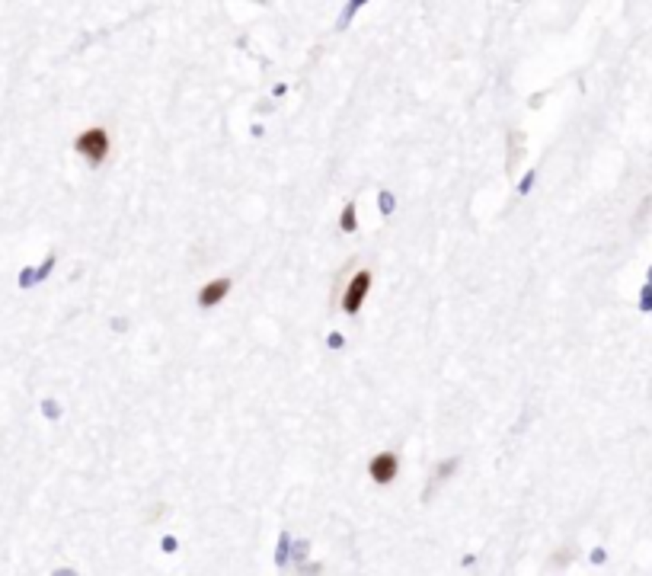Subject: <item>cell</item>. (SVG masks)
Masks as SVG:
<instances>
[{
	"label": "cell",
	"mask_w": 652,
	"mask_h": 576,
	"mask_svg": "<svg viewBox=\"0 0 652 576\" xmlns=\"http://www.w3.org/2000/svg\"><path fill=\"white\" fill-rule=\"evenodd\" d=\"M368 292H371V272L368 269L352 272V279L345 282L343 295H339V308H343L345 314H359L361 304H365V298H368Z\"/></svg>",
	"instance_id": "7a4b0ae2"
},
{
	"label": "cell",
	"mask_w": 652,
	"mask_h": 576,
	"mask_svg": "<svg viewBox=\"0 0 652 576\" xmlns=\"http://www.w3.org/2000/svg\"><path fill=\"white\" fill-rule=\"evenodd\" d=\"M55 576H74V573H67V570H61V573H55Z\"/></svg>",
	"instance_id": "8992f818"
},
{
	"label": "cell",
	"mask_w": 652,
	"mask_h": 576,
	"mask_svg": "<svg viewBox=\"0 0 652 576\" xmlns=\"http://www.w3.org/2000/svg\"><path fill=\"white\" fill-rule=\"evenodd\" d=\"M74 150L90 164V167H102L109 160V150H112V138L102 125H90L74 138Z\"/></svg>",
	"instance_id": "6da1fadb"
},
{
	"label": "cell",
	"mask_w": 652,
	"mask_h": 576,
	"mask_svg": "<svg viewBox=\"0 0 652 576\" xmlns=\"http://www.w3.org/2000/svg\"><path fill=\"white\" fill-rule=\"evenodd\" d=\"M400 455L397 451H381V455H374V458L368 461V474L374 484L381 487H390L393 480H397V474H400Z\"/></svg>",
	"instance_id": "3957f363"
},
{
	"label": "cell",
	"mask_w": 652,
	"mask_h": 576,
	"mask_svg": "<svg viewBox=\"0 0 652 576\" xmlns=\"http://www.w3.org/2000/svg\"><path fill=\"white\" fill-rule=\"evenodd\" d=\"M227 292H230V279L227 276L211 279V282H205L199 288V304L201 308H215V304H221L227 298Z\"/></svg>",
	"instance_id": "277c9868"
},
{
	"label": "cell",
	"mask_w": 652,
	"mask_h": 576,
	"mask_svg": "<svg viewBox=\"0 0 652 576\" xmlns=\"http://www.w3.org/2000/svg\"><path fill=\"white\" fill-rule=\"evenodd\" d=\"M339 227H343L345 234H349V231H355V227H359V218H355V202H345L343 218H339Z\"/></svg>",
	"instance_id": "5b68a950"
}]
</instances>
